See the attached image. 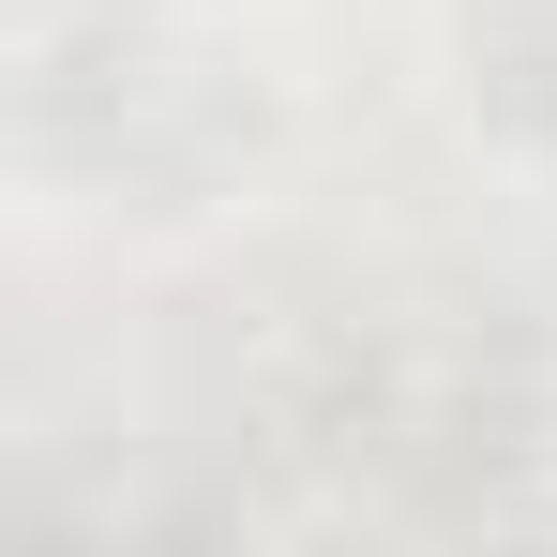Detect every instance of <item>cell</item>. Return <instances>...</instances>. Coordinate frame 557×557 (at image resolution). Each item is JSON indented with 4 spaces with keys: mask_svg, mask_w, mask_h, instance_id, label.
Segmentation results:
<instances>
[{
    "mask_svg": "<svg viewBox=\"0 0 557 557\" xmlns=\"http://www.w3.org/2000/svg\"><path fill=\"white\" fill-rule=\"evenodd\" d=\"M182 437L242 528H467L543 453V347L453 272H257L211 301Z\"/></svg>",
    "mask_w": 557,
    "mask_h": 557,
    "instance_id": "cell-1",
    "label": "cell"
},
{
    "mask_svg": "<svg viewBox=\"0 0 557 557\" xmlns=\"http://www.w3.org/2000/svg\"><path fill=\"white\" fill-rule=\"evenodd\" d=\"M272 151L257 61L196 0H30L15 15V166L76 211L182 226Z\"/></svg>",
    "mask_w": 557,
    "mask_h": 557,
    "instance_id": "cell-2",
    "label": "cell"
},
{
    "mask_svg": "<svg viewBox=\"0 0 557 557\" xmlns=\"http://www.w3.org/2000/svg\"><path fill=\"white\" fill-rule=\"evenodd\" d=\"M453 91L482 136L512 151H557V0H453Z\"/></svg>",
    "mask_w": 557,
    "mask_h": 557,
    "instance_id": "cell-3",
    "label": "cell"
}]
</instances>
